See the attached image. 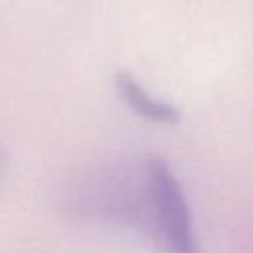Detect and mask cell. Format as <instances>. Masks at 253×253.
Segmentation results:
<instances>
[{"instance_id": "7a4b0ae2", "label": "cell", "mask_w": 253, "mask_h": 253, "mask_svg": "<svg viewBox=\"0 0 253 253\" xmlns=\"http://www.w3.org/2000/svg\"><path fill=\"white\" fill-rule=\"evenodd\" d=\"M115 87H117L121 101L138 117L150 123H156V125H178L180 111L170 103L154 99L130 73L126 71L117 73Z\"/></svg>"}, {"instance_id": "6da1fadb", "label": "cell", "mask_w": 253, "mask_h": 253, "mask_svg": "<svg viewBox=\"0 0 253 253\" xmlns=\"http://www.w3.org/2000/svg\"><path fill=\"white\" fill-rule=\"evenodd\" d=\"M138 231L148 235L160 253H200L184 188L160 156L144 158V200Z\"/></svg>"}, {"instance_id": "3957f363", "label": "cell", "mask_w": 253, "mask_h": 253, "mask_svg": "<svg viewBox=\"0 0 253 253\" xmlns=\"http://www.w3.org/2000/svg\"><path fill=\"white\" fill-rule=\"evenodd\" d=\"M4 170H6V156H4V152L0 150V178H2Z\"/></svg>"}]
</instances>
